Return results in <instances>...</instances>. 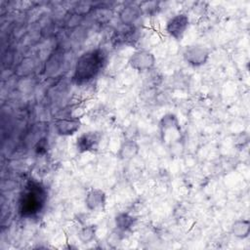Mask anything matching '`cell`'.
<instances>
[{
    "label": "cell",
    "mask_w": 250,
    "mask_h": 250,
    "mask_svg": "<svg viewBox=\"0 0 250 250\" xmlns=\"http://www.w3.org/2000/svg\"><path fill=\"white\" fill-rule=\"evenodd\" d=\"M210 58V51L200 44H191L185 47L183 51L184 61L190 66L198 67L204 65Z\"/></svg>",
    "instance_id": "277c9868"
},
{
    "label": "cell",
    "mask_w": 250,
    "mask_h": 250,
    "mask_svg": "<svg viewBox=\"0 0 250 250\" xmlns=\"http://www.w3.org/2000/svg\"><path fill=\"white\" fill-rule=\"evenodd\" d=\"M159 131L163 142L170 141L171 134L177 138H181L182 129L178 117L173 113L163 115L159 122Z\"/></svg>",
    "instance_id": "8992f818"
},
{
    "label": "cell",
    "mask_w": 250,
    "mask_h": 250,
    "mask_svg": "<svg viewBox=\"0 0 250 250\" xmlns=\"http://www.w3.org/2000/svg\"><path fill=\"white\" fill-rule=\"evenodd\" d=\"M97 229V225L94 224H88L81 227L77 232L78 240L83 244H88L92 242L96 237Z\"/></svg>",
    "instance_id": "5bb4252c"
},
{
    "label": "cell",
    "mask_w": 250,
    "mask_h": 250,
    "mask_svg": "<svg viewBox=\"0 0 250 250\" xmlns=\"http://www.w3.org/2000/svg\"><path fill=\"white\" fill-rule=\"evenodd\" d=\"M136 221H137L136 217H134L133 215L127 212L118 213L114 218V224H115L116 229L122 232H125L131 229L134 227Z\"/></svg>",
    "instance_id": "4fadbf2b"
},
{
    "label": "cell",
    "mask_w": 250,
    "mask_h": 250,
    "mask_svg": "<svg viewBox=\"0 0 250 250\" xmlns=\"http://www.w3.org/2000/svg\"><path fill=\"white\" fill-rule=\"evenodd\" d=\"M84 202L89 211L103 212L106 205V194L101 188H92L87 191Z\"/></svg>",
    "instance_id": "52a82bcc"
},
{
    "label": "cell",
    "mask_w": 250,
    "mask_h": 250,
    "mask_svg": "<svg viewBox=\"0 0 250 250\" xmlns=\"http://www.w3.org/2000/svg\"><path fill=\"white\" fill-rule=\"evenodd\" d=\"M140 152V145L138 144L137 141H135L134 139H125L118 150H117V157L120 160H131L133 158H135Z\"/></svg>",
    "instance_id": "8fae6325"
},
{
    "label": "cell",
    "mask_w": 250,
    "mask_h": 250,
    "mask_svg": "<svg viewBox=\"0 0 250 250\" xmlns=\"http://www.w3.org/2000/svg\"><path fill=\"white\" fill-rule=\"evenodd\" d=\"M139 7L142 11V14H146V15H153L157 13V10L159 9V2L155 1H146V2H142L139 4Z\"/></svg>",
    "instance_id": "9a60e30c"
},
{
    "label": "cell",
    "mask_w": 250,
    "mask_h": 250,
    "mask_svg": "<svg viewBox=\"0 0 250 250\" xmlns=\"http://www.w3.org/2000/svg\"><path fill=\"white\" fill-rule=\"evenodd\" d=\"M230 233L238 239L247 238L250 233V221L248 219L234 221L230 227Z\"/></svg>",
    "instance_id": "7c38bea8"
},
{
    "label": "cell",
    "mask_w": 250,
    "mask_h": 250,
    "mask_svg": "<svg viewBox=\"0 0 250 250\" xmlns=\"http://www.w3.org/2000/svg\"><path fill=\"white\" fill-rule=\"evenodd\" d=\"M81 127V120L78 117H62L58 119L54 128L58 135L62 137L73 136L79 131Z\"/></svg>",
    "instance_id": "ba28073f"
},
{
    "label": "cell",
    "mask_w": 250,
    "mask_h": 250,
    "mask_svg": "<svg viewBox=\"0 0 250 250\" xmlns=\"http://www.w3.org/2000/svg\"><path fill=\"white\" fill-rule=\"evenodd\" d=\"M128 63L130 67L137 72H146L154 68L156 58L149 50L139 49L130 56Z\"/></svg>",
    "instance_id": "3957f363"
},
{
    "label": "cell",
    "mask_w": 250,
    "mask_h": 250,
    "mask_svg": "<svg viewBox=\"0 0 250 250\" xmlns=\"http://www.w3.org/2000/svg\"><path fill=\"white\" fill-rule=\"evenodd\" d=\"M122 234H123V232L116 229L113 231H111L106 238V243L108 244V246H110L112 248L116 247L121 242V240L123 238Z\"/></svg>",
    "instance_id": "2e32d148"
},
{
    "label": "cell",
    "mask_w": 250,
    "mask_h": 250,
    "mask_svg": "<svg viewBox=\"0 0 250 250\" xmlns=\"http://www.w3.org/2000/svg\"><path fill=\"white\" fill-rule=\"evenodd\" d=\"M189 23V17L186 13H179L167 21L165 30L171 38L181 41L188 29Z\"/></svg>",
    "instance_id": "5b68a950"
},
{
    "label": "cell",
    "mask_w": 250,
    "mask_h": 250,
    "mask_svg": "<svg viewBox=\"0 0 250 250\" xmlns=\"http://www.w3.org/2000/svg\"><path fill=\"white\" fill-rule=\"evenodd\" d=\"M104 62V55L100 49L90 50L83 53L76 61L73 80L77 83L90 81L101 71Z\"/></svg>",
    "instance_id": "6da1fadb"
},
{
    "label": "cell",
    "mask_w": 250,
    "mask_h": 250,
    "mask_svg": "<svg viewBox=\"0 0 250 250\" xmlns=\"http://www.w3.org/2000/svg\"><path fill=\"white\" fill-rule=\"evenodd\" d=\"M142 11L139 5L129 4L120 9L118 13V19L122 25L134 26V24L141 19Z\"/></svg>",
    "instance_id": "30bf717a"
},
{
    "label": "cell",
    "mask_w": 250,
    "mask_h": 250,
    "mask_svg": "<svg viewBox=\"0 0 250 250\" xmlns=\"http://www.w3.org/2000/svg\"><path fill=\"white\" fill-rule=\"evenodd\" d=\"M102 141V134L97 131H90L82 134L76 141V148L79 152L94 151L99 147Z\"/></svg>",
    "instance_id": "9c48e42d"
},
{
    "label": "cell",
    "mask_w": 250,
    "mask_h": 250,
    "mask_svg": "<svg viewBox=\"0 0 250 250\" xmlns=\"http://www.w3.org/2000/svg\"><path fill=\"white\" fill-rule=\"evenodd\" d=\"M43 191L39 187L31 186L27 188L23 193L21 201V212L24 216H31L36 214L43 204Z\"/></svg>",
    "instance_id": "7a4b0ae2"
}]
</instances>
